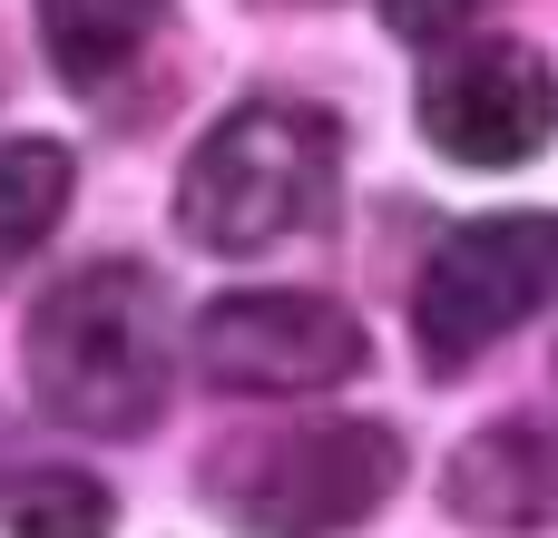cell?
Listing matches in <instances>:
<instances>
[{
    "mask_svg": "<svg viewBox=\"0 0 558 538\" xmlns=\"http://www.w3.org/2000/svg\"><path fill=\"white\" fill-rule=\"evenodd\" d=\"M20 363H29V402L59 421V431H88V441H137L157 412H167V294L147 265L128 255H98L78 274H59L20 333Z\"/></svg>",
    "mask_w": 558,
    "mask_h": 538,
    "instance_id": "1",
    "label": "cell"
},
{
    "mask_svg": "<svg viewBox=\"0 0 558 538\" xmlns=\"http://www.w3.org/2000/svg\"><path fill=\"white\" fill-rule=\"evenodd\" d=\"M333 186H343L333 118L324 108H294V98H245L177 167V225L206 255H265L284 235L324 225L333 216Z\"/></svg>",
    "mask_w": 558,
    "mask_h": 538,
    "instance_id": "2",
    "label": "cell"
},
{
    "mask_svg": "<svg viewBox=\"0 0 558 538\" xmlns=\"http://www.w3.org/2000/svg\"><path fill=\"white\" fill-rule=\"evenodd\" d=\"M216 510L245 538H353L402 490V431L392 421H284L245 431L235 451L206 461Z\"/></svg>",
    "mask_w": 558,
    "mask_h": 538,
    "instance_id": "3",
    "label": "cell"
},
{
    "mask_svg": "<svg viewBox=\"0 0 558 538\" xmlns=\"http://www.w3.org/2000/svg\"><path fill=\"white\" fill-rule=\"evenodd\" d=\"M549 294H558L549 216H471V225H451L432 245L422 284H412V343H422L432 372H461L490 343H510Z\"/></svg>",
    "mask_w": 558,
    "mask_h": 538,
    "instance_id": "4",
    "label": "cell"
},
{
    "mask_svg": "<svg viewBox=\"0 0 558 538\" xmlns=\"http://www.w3.org/2000/svg\"><path fill=\"white\" fill-rule=\"evenodd\" d=\"M412 108H422V137L451 167H490L500 176V167H530L549 147L558 69L530 39H441L422 88H412Z\"/></svg>",
    "mask_w": 558,
    "mask_h": 538,
    "instance_id": "5",
    "label": "cell"
},
{
    "mask_svg": "<svg viewBox=\"0 0 558 538\" xmlns=\"http://www.w3.org/2000/svg\"><path fill=\"white\" fill-rule=\"evenodd\" d=\"M363 363H373V343L333 294H216L196 314V372L216 392L294 402V392L353 382Z\"/></svg>",
    "mask_w": 558,
    "mask_h": 538,
    "instance_id": "6",
    "label": "cell"
},
{
    "mask_svg": "<svg viewBox=\"0 0 558 538\" xmlns=\"http://www.w3.org/2000/svg\"><path fill=\"white\" fill-rule=\"evenodd\" d=\"M451 519L461 529H549L558 519V431L539 421H490V431H471L461 441V461H451Z\"/></svg>",
    "mask_w": 558,
    "mask_h": 538,
    "instance_id": "7",
    "label": "cell"
},
{
    "mask_svg": "<svg viewBox=\"0 0 558 538\" xmlns=\"http://www.w3.org/2000/svg\"><path fill=\"white\" fill-rule=\"evenodd\" d=\"M177 29L167 0H39V39H49V69L78 88V98H118L147 49Z\"/></svg>",
    "mask_w": 558,
    "mask_h": 538,
    "instance_id": "8",
    "label": "cell"
},
{
    "mask_svg": "<svg viewBox=\"0 0 558 538\" xmlns=\"http://www.w3.org/2000/svg\"><path fill=\"white\" fill-rule=\"evenodd\" d=\"M69 186H78V157L59 137H0V274L59 235Z\"/></svg>",
    "mask_w": 558,
    "mask_h": 538,
    "instance_id": "9",
    "label": "cell"
},
{
    "mask_svg": "<svg viewBox=\"0 0 558 538\" xmlns=\"http://www.w3.org/2000/svg\"><path fill=\"white\" fill-rule=\"evenodd\" d=\"M108 529H118V500L88 470H29L0 500V538H108Z\"/></svg>",
    "mask_w": 558,
    "mask_h": 538,
    "instance_id": "10",
    "label": "cell"
},
{
    "mask_svg": "<svg viewBox=\"0 0 558 538\" xmlns=\"http://www.w3.org/2000/svg\"><path fill=\"white\" fill-rule=\"evenodd\" d=\"M383 10V29L392 39H422V49H441V39H461L481 10H500V0H373Z\"/></svg>",
    "mask_w": 558,
    "mask_h": 538,
    "instance_id": "11",
    "label": "cell"
}]
</instances>
